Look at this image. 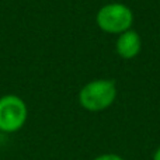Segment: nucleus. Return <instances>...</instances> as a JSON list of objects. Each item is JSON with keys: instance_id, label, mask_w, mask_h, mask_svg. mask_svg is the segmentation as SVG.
<instances>
[{"instance_id": "f257e3e1", "label": "nucleus", "mask_w": 160, "mask_h": 160, "mask_svg": "<svg viewBox=\"0 0 160 160\" xmlns=\"http://www.w3.org/2000/svg\"><path fill=\"white\" fill-rule=\"evenodd\" d=\"M117 98V86L112 80L98 79L87 83L79 91V102L90 112L104 111Z\"/></svg>"}, {"instance_id": "f03ea898", "label": "nucleus", "mask_w": 160, "mask_h": 160, "mask_svg": "<svg viewBox=\"0 0 160 160\" xmlns=\"http://www.w3.org/2000/svg\"><path fill=\"white\" fill-rule=\"evenodd\" d=\"M97 25L104 32L108 34H122L131 30L133 22V14L128 6L122 3H110L97 11L96 16Z\"/></svg>"}, {"instance_id": "7ed1b4c3", "label": "nucleus", "mask_w": 160, "mask_h": 160, "mask_svg": "<svg viewBox=\"0 0 160 160\" xmlns=\"http://www.w3.org/2000/svg\"><path fill=\"white\" fill-rule=\"evenodd\" d=\"M27 104L21 97L7 94L0 98V131L13 133L20 131L27 121Z\"/></svg>"}, {"instance_id": "20e7f679", "label": "nucleus", "mask_w": 160, "mask_h": 160, "mask_svg": "<svg viewBox=\"0 0 160 160\" xmlns=\"http://www.w3.org/2000/svg\"><path fill=\"white\" fill-rule=\"evenodd\" d=\"M141 47H142V42H141L139 34L133 30H127L125 32L118 35L115 49H117V53L121 58L133 59L135 56L139 55Z\"/></svg>"}, {"instance_id": "39448f33", "label": "nucleus", "mask_w": 160, "mask_h": 160, "mask_svg": "<svg viewBox=\"0 0 160 160\" xmlns=\"http://www.w3.org/2000/svg\"><path fill=\"white\" fill-rule=\"evenodd\" d=\"M93 160H125V159H122L121 156L115 155V153H105V155L97 156V158L93 159Z\"/></svg>"}, {"instance_id": "423d86ee", "label": "nucleus", "mask_w": 160, "mask_h": 160, "mask_svg": "<svg viewBox=\"0 0 160 160\" xmlns=\"http://www.w3.org/2000/svg\"><path fill=\"white\" fill-rule=\"evenodd\" d=\"M153 160H160V146L156 149V152L153 153Z\"/></svg>"}]
</instances>
